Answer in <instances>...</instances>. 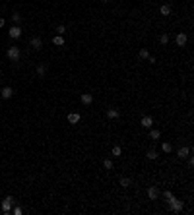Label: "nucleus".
<instances>
[{"mask_svg":"<svg viewBox=\"0 0 194 215\" xmlns=\"http://www.w3.org/2000/svg\"><path fill=\"white\" fill-rule=\"evenodd\" d=\"M140 124H142L144 128H151V126H154V118H151V116H144Z\"/></svg>","mask_w":194,"mask_h":215,"instance_id":"obj_9","label":"nucleus"},{"mask_svg":"<svg viewBox=\"0 0 194 215\" xmlns=\"http://www.w3.org/2000/svg\"><path fill=\"white\" fill-rule=\"evenodd\" d=\"M4 23H6V22H4V18H0V27H4Z\"/></svg>","mask_w":194,"mask_h":215,"instance_id":"obj_29","label":"nucleus"},{"mask_svg":"<svg viewBox=\"0 0 194 215\" xmlns=\"http://www.w3.org/2000/svg\"><path fill=\"white\" fill-rule=\"evenodd\" d=\"M161 149L165 151V153H171V151H173V146H171L169 142H165V143H161Z\"/></svg>","mask_w":194,"mask_h":215,"instance_id":"obj_16","label":"nucleus"},{"mask_svg":"<svg viewBox=\"0 0 194 215\" xmlns=\"http://www.w3.org/2000/svg\"><path fill=\"white\" fill-rule=\"evenodd\" d=\"M157 151H154V149H150V151H148V159H151V161H155V159H157Z\"/></svg>","mask_w":194,"mask_h":215,"instance_id":"obj_18","label":"nucleus"},{"mask_svg":"<svg viewBox=\"0 0 194 215\" xmlns=\"http://www.w3.org/2000/svg\"><path fill=\"white\" fill-rule=\"evenodd\" d=\"M159 12H161V16H169V14H171V8L165 4V6H161V10H159Z\"/></svg>","mask_w":194,"mask_h":215,"instance_id":"obj_20","label":"nucleus"},{"mask_svg":"<svg viewBox=\"0 0 194 215\" xmlns=\"http://www.w3.org/2000/svg\"><path fill=\"white\" fill-rule=\"evenodd\" d=\"M12 205H14L12 196H6V198L2 200V211H4V213H10V211H12Z\"/></svg>","mask_w":194,"mask_h":215,"instance_id":"obj_3","label":"nucleus"},{"mask_svg":"<svg viewBox=\"0 0 194 215\" xmlns=\"http://www.w3.org/2000/svg\"><path fill=\"white\" fill-rule=\"evenodd\" d=\"M103 167H105L107 171H111V169H113V161H111V159H105V161H103Z\"/></svg>","mask_w":194,"mask_h":215,"instance_id":"obj_21","label":"nucleus"},{"mask_svg":"<svg viewBox=\"0 0 194 215\" xmlns=\"http://www.w3.org/2000/svg\"><path fill=\"white\" fill-rule=\"evenodd\" d=\"M121 186H122V188H128V186H130V178H128V176H122V178H121Z\"/></svg>","mask_w":194,"mask_h":215,"instance_id":"obj_17","label":"nucleus"},{"mask_svg":"<svg viewBox=\"0 0 194 215\" xmlns=\"http://www.w3.org/2000/svg\"><path fill=\"white\" fill-rule=\"evenodd\" d=\"M159 43H161V45H167L169 43V35H167V33H163V35L159 37Z\"/></svg>","mask_w":194,"mask_h":215,"instance_id":"obj_22","label":"nucleus"},{"mask_svg":"<svg viewBox=\"0 0 194 215\" xmlns=\"http://www.w3.org/2000/svg\"><path fill=\"white\" fill-rule=\"evenodd\" d=\"M6 54H8V58H10L12 62H18L22 52H19V47H10V49L6 51Z\"/></svg>","mask_w":194,"mask_h":215,"instance_id":"obj_1","label":"nucleus"},{"mask_svg":"<svg viewBox=\"0 0 194 215\" xmlns=\"http://www.w3.org/2000/svg\"><path fill=\"white\" fill-rule=\"evenodd\" d=\"M52 43H55L56 47H62V45H64V39H62V35H56L55 39H52Z\"/></svg>","mask_w":194,"mask_h":215,"instance_id":"obj_15","label":"nucleus"},{"mask_svg":"<svg viewBox=\"0 0 194 215\" xmlns=\"http://www.w3.org/2000/svg\"><path fill=\"white\" fill-rule=\"evenodd\" d=\"M101 2H109V0H101Z\"/></svg>","mask_w":194,"mask_h":215,"instance_id":"obj_30","label":"nucleus"},{"mask_svg":"<svg viewBox=\"0 0 194 215\" xmlns=\"http://www.w3.org/2000/svg\"><path fill=\"white\" fill-rule=\"evenodd\" d=\"M91 101H93L91 93H84L82 95V103H84V105H91Z\"/></svg>","mask_w":194,"mask_h":215,"instance_id":"obj_12","label":"nucleus"},{"mask_svg":"<svg viewBox=\"0 0 194 215\" xmlns=\"http://www.w3.org/2000/svg\"><path fill=\"white\" fill-rule=\"evenodd\" d=\"M177 45H179V47H184V45H187V41H188V37H187V33H179V35H177Z\"/></svg>","mask_w":194,"mask_h":215,"instance_id":"obj_7","label":"nucleus"},{"mask_svg":"<svg viewBox=\"0 0 194 215\" xmlns=\"http://www.w3.org/2000/svg\"><path fill=\"white\" fill-rule=\"evenodd\" d=\"M56 31H58V35H62V33L66 31V27L64 25H58V27H56Z\"/></svg>","mask_w":194,"mask_h":215,"instance_id":"obj_27","label":"nucleus"},{"mask_svg":"<svg viewBox=\"0 0 194 215\" xmlns=\"http://www.w3.org/2000/svg\"><path fill=\"white\" fill-rule=\"evenodd\" d=\"M29 45H31V49H35V51H39V49L43 47V41H41V37H33V39L29 41Z\"/></svg>","mask_w":194,"mask_h":215,"instance_id":"obj_5","label":"nucleus"},{"mask_svg":"<svg viewBox=\"0 0 194 215\" xmlns=\"http://www.w3.org/2000/svg\"><path fill=\"white\" fill-rule=\"evenodd\" d=\"M68 122L70 124H78V122H80V114H78V113H70L68 114Z\"/></svg>","mask_w":194,"mask_h":215,"instance_id":"obj_11","label":"nucleus"},{"mask_svg":"<svg viewBox=\"0 0 194 215\" xmlns=\"http://www.w3.org/2000/svg\"><path fill=\"white\" fill-rule=\"evenodd\" d=\"M8 33H10L12 39H19V37H22V27H19V25H14Z\"/></svg>","mask_w":194,"mask_h":215,"instance_id":"obj_4","label":"nucleus"},{"mask_svg":"<svg viewBox=\"0 0 194 215\" xmlns=\"http://www.w3.org/2000/svg\"><path fill=\"white\" fill-rule=\"evenodd\" d=\"M0 66H2V64H0Z\"/></svg>","mask_w":194,"mask_h":215,"instance_id":"obj_31","label":"nucleus"},{"mask_svg":"<svg viewBox=\"0 0 194 215\" xmlns=\"http://www.w3.org/2000/svg\"><path fill=\"white\" fill-rule=\"evenodd\" d=\"M150 56V51L148 49H140V58H148Z\"/></svg>","mask_w":194,"mask_h":215,"instance_id":"obj_24","label":"nucleus"},{"mask_svg":"<svg viewBox=\"0 0 194 215\" xmlns=\"http://www.w3.org/2000/svg\"><path fill=\"white\" fill-rule=\"evenodd\" d=\"M14 215H22V208H16L14 209Z\"/></svg>","mask_w":194,"mask_h":215,"instance_id":"obj_28","label":"nucleus"},{"mask_svg":"<svg viewBox=\"0 0 194 215\" xmlns=\"http://www.w3.org/2000/svg\"><path fill=\"white\" fill-rule=\"evenodd\" d=\"M169 205H171V209L175 213H181V211H183V208H184V204L181 200H177V198H173V200L169 202Z\"/></svg>","mask_w":194,"mask_h":215,"instance_id":"obj_2","label":"nucleus"},{"mask_svg":"<svg viewBox=\"0 0 194 215\" xmlns=\"http://www.w3.org/2000/svg\"><path fill=\"white\" fill-rule=\"evenodd\" d=\"M118 114H121V113H118L117 109H109V110H107V116H109V118H118Z\"/></svg>","mask_w":194,"mask_h":215,"instance_id":"obj_14","label":"nucleus"},{"mask_svg":"<svg viewBox=\"0 0 194 215\" xmlns=\"http://www.w3.org/2000/svg\"><path fill=\"white\" fill-rule=\"evenodd\" d=\"M12 19H14V22H16V23H19V22H22V16H19V14H18V12H16V14H14V16H12Z\"/></svg>","mask_w":194,"mask_h":215,"instance_id":"obj_26","label":"nucleus"},{"mask_svg":"<svg viewBox=\"0 0 194 215\" xmlns=\"http://www.w3.org/2000/svg\"><path fill=\"white\" fill-rule=\"evenodd\" d=\"M159 138H161V132L159 130H151L150 128V140H159Z\"/></svg>","mask_w":194,"mask_h":215,"instance_id":"obj_13","label":"nucleus"},{"mask_svg":"<svg viewBox=\"0 0 194 215\" xmlns=\"http://www.w3.org/2000/svg\"><path fill=\"white\" fill-rule=\"evenodd\" d=\"M0 95H2V99H10L12 95H14V89H12V87H2Z\"/></svg>","mask_w":194,"mask_h":215,"instance_id":"obj_8","label":"nucleus"},{"mask_svg":"<svg viewBox=\"0 0 194 215\" xmlns=\"http://www.w3.org/2000/svg\"><path fill=\"white\" fill-rule=\"evenodd\" d=\"M177 155H179L181 159H184V157H188V155H190V147H181V149L177 151Z\"/></svg>","mask_w":194,"mask_h":215,"instance_id":"obj_10","label":"nucleus"},{"mask_svg":"<svg viewBox=\"0 0 194 215\" xmlns=\"http://www.w3.org/2000/svg\"><path fill=\"white\" fill-rule=\"evenodd\" d=\"M121 153H122L121 146H115V147H113V155H115V157H121Z\"/></svg>","mask_w":194,"mask_h":215,"instance_id":"obj_23","label":"nucleus"},{"mask_svg":"<svg viewBox=\"0 0 194 215\" xmlns=\"http://www.w3.org/2000/svg\"><path fill=\"white\" fill-rule=\"evenodd\" d=\"M163 198L167 200V204H169V202H171V200H173L175 196H173V192H169V190H165V192H163Z\"/></svg>","mask_w":194,"mask_h":215,"instance_id":"obj_19","label":"nucleus"},{"mask_svg":"<svg viewBox=\"0 0 194 215\" xmlns=\"http://www.w3.org/2000/svg\"><path fill=\"white\" fill-rule=\"evenodd\" d=\"M45 72H47L45 66H37V74H39V76H45Z\"/></svg>","mask_w":194,"mask_h":215,"instance_id":"obj_25","label":"nucleus"},{"mask_svg":"<svg viewBox=\"0 0 194 215\" xmlns=\"http://www.w3.org/2000/svg\"><path fill=\"white\" fill-rule=\"evenodd\" d=\"M148 196H150V200H157V196H159L157 186H150V188H148Z\"/></svg>","mask_w":194,"mask_h":215,"instance_id":"obj_6","label":"nucleus"}]
</instances>
